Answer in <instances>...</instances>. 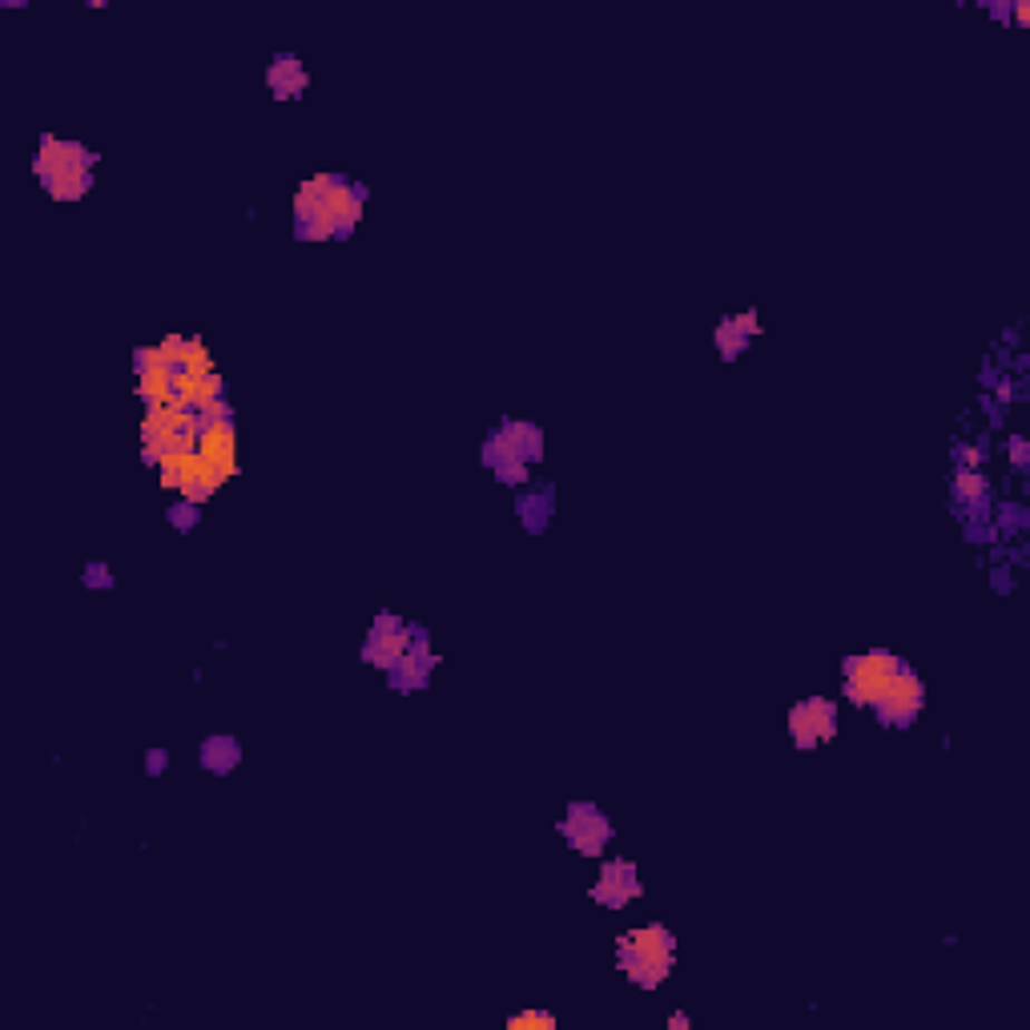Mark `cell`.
<instances>
[{"instance_id": "6da1fadb", "label": "cell", "mask_w": 1030, "mask_h": 1030, "mask_svg": "<svg viewBox=\"0 0 1030 1030\" xmlns=\"http://www.w3.org/2000/svg\"><path fill=\"white\" fill-rule=\"evenodd\" d=\"M842 697L866 709L886 729H910L926 709V684L910 660L890 649L857 652L842 660Z\"/></svg>"}, {"instance_id": "7a4b0ae2", "label": "cell", "mask_w": 1030, "mask_h": 1030, "mask_svg": "<svg viewBox=\"0 0 1030 1030\" xmlns=\"http://www.w3.org/2000/svg\"><path fill=\"white\" fill-rule=\"evenodd\" d=\"M362 660L371 669L387 672V684L395 692H419L431 684V672L439 669V652L431 649V637L422 624L402 620L399 612H379L362 640Z\"/></svg>"}, {"instance_id": "3957f363", "label": "cell", "mask_w": 1030, "mask_h": 1030, "mask_svg": "<svg viewBox=\"0 0 1030 1030\" xmlns=\"http://www.w3.org/2000/svg\"><path fill=\"white\" fill-rule=\"evenodd\" d=\"M367 186L347 174H314L294 194V237L299 242H342L359 226Z\"/></svg>"}, {"instance_id": "277c9868", "label": "cell", "mask_w": 1030, "mask_h": 1030, "mask_svg": "<svg viewBox=\"0 0 1030 1030\" xmlns=\"http://www.w3.org/2000/svg\"><path fill=\"white\" fill-rule=\"evenodd\" d=\"M101 157L85 149L81 142H65L57 134H45L32 157V174L45 186L52 202H81L94 190V174Z\"/></svg>"}, {"instance_id": "5b68a950", "label": "cell", "mask_w": 1030, "mask_h": 1030, "mask_svg": "<svg viewBox=\"0 0 1030 1030\" xmlns=\"http://www.w3.org/2000/svg\"><path fill=\"white\" fill-rule=\"evenodd\" d=\"M484 467L495 472L504 487L524 492L532 484V467L544 459V431L527 419H499L484 439Z\"/></svg>"}, {"instance_id": "8992f818", "label": "cell", "mask_w": 1030, "mask_h": 1030, "mask_svg": "<svg viewBox=\"0 0 1030 1030\" xmlns=\"http://www.w3.org/2000/svg\"><path fill=\"white\" fill-rule=\"evenodd\" d=\"M612 954H616V970L632 987L657 990L677 962V934H669V926H660V922H649V926L624 930Z\"/></svg>"}, {"instance_id": "52a82bcc", "label": "cell", "mask_w": 1030, "mask_h": 1030, "mask_svg": "<svg viewBox=\"0 0 1030 1030\" xmlns=\"http://www.w3.org/2000/svg\"><path fill=\"white\" fill-rule=\"evenodd\" d=\"M560 834H564L567 849L580 857H600L612 845V822L609 814L592 801H572L567 805L564 822H560Z\"/></svg>"}, {"instance_id": "ba28073f", "label": "cell", "mask_w": 1030, "mask_h": 1030, "mask_svg": "<svg viewBox=\"0 0 1030 1030\" xmlns=\"http://www.w3.org/2000/svg\"><path fill=\"white\" fill-rule=\"evenodd\" d=\"M789 737L797 749H822L837 737V701L834 697H805L789 709Z\"/></svg>"}, {"instance_id": "9c48e42d", "label": "cell", "mask_w": 1030, "mask_h": 1030, "mask_svg": "<svg viewBox=\"0 0 1030 1030\" xmlns=\"http://www.w3.org/2000/svg\"><path fill=\"white\" fill-rule=\"evenodd\" d=\"M640 890H644V882H640L637 866H632L629 857H612V862L600 866L596 886H592V902H600V906L609 910H624L637 902Z\"/></svg>"}, {"instance_id": "30bf717a", "label": "cell", "mask_w": 1030, "mask_h": 1030, "mask_svg": "<svg viewBox=\"0 0 1030 1030\" xmlns=\"http://www.w3.org/2000/svg\"><path fill=\"white\" fill-rule=\"evenodd\" d=\"M757 334H761L757 310H745V314H729V319H721V327L712 330V342H717L721 359H737V354H741Z\"/></svg>"}, {"instance_id": "8fae6325", "label": "cell", "mask_w": 1030, "mask_h": 1030, "mask_svg": "<svg viewBox=\"0 0 1030 1030\" xmlns=\"http://www.w3.org/2000/svg\"><path fill=\"white\" fill-rule=\"evenodd\" d=\"M266 85H270V94L279 97V101H299V97L310 89V77H307V69H302L299 57L279 52V57H274V65H270V72H266Z\"/></svg>"}, {"instance_id": "7c38bea8", "label": "cell", "mask_w": 1030, "mask_h": 1030, "mask_svg": "<svg viewBox=\"0 0 1030 1030\" xmlns=\"http://www.w3.org/2000/svg\"><path fill=\"white\" fill-rule=\"evenodd\" d=\"M197 761H202L206 772H214V777H226V772H234L237 765H242V745H237V737H230V732H214V737L202 741Z\"/></svg>"}, {"instance_id": "4fadbf2b", "label": "cell", "mask_w": 1030, "mask_h": 1030, "mask_svg": "<svg viewBox=\"0 0 1030 1030\" xmlns=\"http://www.w3.org/2000/svg\"><path fill=\"white\" fill-rule=\"evenodd\" d=\"M515 512H519V524L532 536L547 532V524H552V487H524L515 495Z\"/></svg>"}, {"instance_id": "5bb4252c", "label": "cell", "mask_w": 1030, "mask_h": 1030, "mask_svg": "<svg viewBox=\"0 0 1030 1030\" xmlns=\"http://www.w3.org/2000/svg\"><path fill=\"white\" fill-rule=\"evenodd\" d=\"M507 1030H556V1014L552 1010H524V1014H512Z\"/></svg>"}, {"instance_id": "9a60e30c", "label": "cell", "mask_w": 1030, "mask_h": 1030, "mask_svg": "<svg viewBox=\"0 0 1030 1030\" xmlns=\"http://www.w3.org/2000/svg\"><path fill=\"white\" fill-rule=\"evenodd\" d=\"M202 504H194V499H182V504H174L169 512H165V519L174 527H182V532H190V527H197V519H202Z\"/></svg>"}, {"instance_id": "2e32d148", "label": "cell", "mask_w": 1030, "mask_h": 1030, "mask_svg": "<svg viewBox=\"0 0 1030 1030\" xmlns=\"http://www.w3.org/2000/svg\"><path fill=\"white\" fill-rule=\"evenodd\" d=\"M1027 447H1030V444L1022 439V435H1010V439H1007V455H1010V467H1014V472H1030Z\"/></svg>"}, {"instance_id": "e0dca14e", "label": "cell", "mask_w": 1030, "mask_h": 1030, "mask_svg": "<svg viewBox=\"0 0 1030 1030\" xmlns=\"http://www.w3.org/2000/svg\"><path fill=\"white\" fill-rule=\"evenodd\" d=\"M85 587H114V572L105 564H89L85 567Z\"/></svg>"}, {"instance_id": "ac0fdd59", "label": "cell", "mask_w": 1030, "mask_h": 1030, "mask_svg": "<svg viewBox=\"0 0 1030 1030\" xmlns=\"http://www.w3.org/2000/svg\"><path fill=\"white\" fill-rule=\"evenodd\" d=\"M165 769H169V752H165V749H149V752H145V772H149V777H162Z\"/></svg>"}, {"instance_id": "d6986e66", "label": "cell", "mask_w": 1030, "mask_h": 1030, "mask_svg": "<svg viewBox=\"0 0 1030 1030\" xmlns=\"http://www.w3.org/2000/svg\"><path fill=\"white\" fill-rule=\"evenodd\" d=\"M994 587H1002V592H1010V567H994Z\"/></svg>"}, {"instance_id": "ffe728a7", "label": "cell", "mask_w": 1030, "mask_h": 1030, "mask_svg": "<svg viewBox=\"0 0 1030 1030\" xmlns=\"http://www.w3.org/2000/svg\"><path fill=\"white\" fill-rule=\"evenodd\" d=\"M669 1027H672V1030H689V1014H672Z\"/></svg>"}]
</instances>
